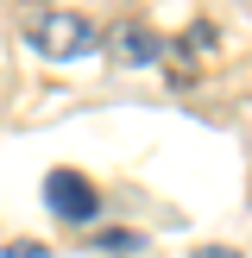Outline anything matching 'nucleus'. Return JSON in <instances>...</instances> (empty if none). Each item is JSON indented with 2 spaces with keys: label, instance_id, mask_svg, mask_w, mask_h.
I'll list each match as a JSON object with an SVG mask.
<instances>
[{
  "label": "nucleus",
  "instance_id": "3",
  "mask_svg": "<svg viewBox=\"0 0 252 258\" xmlns=\"http://www.w3.org/2000/svg\"><path fill=\"white\" fill-rule=\"evenodd\" d=\"M158 32H151V25H120V32H113V57H120V63H151V57H158Z\"/></svg>",
  "mask_w": 252,
  "mask_h": 258
},
{
  "label": "nucleus",
  "instance_id": "1",
  "mask_svg": "<svg viewBox=\"0 0 252 258\" xmlns=\"http://www.w3.org/2000/svg\"><path fill=\"white\" fill-rule=\"evenodd\" d=\"M25 44L38 50V57H50V63H76L88 44H95V25L82 19V13H70V7H38V13H25Z\"/></svg>",
  "mask_w": 252,
  "mask_h": 258
},
{
  "label": "nucleus",
  "instance_id": "2",
  "mask_svg": "<svg viewBox=\"0 0 252 258\" xmlns=\"http://www.w3.org/2000/svg\"><path fill=\"white\" fill-rule=\"evenodd\" d=\"M44 202H50V214H57V221H70V227H88V221L101 214L95 183H88V176H76V170H50V176H44Z\"/></svg>",
  "mask_w": 252,
  "mask_h": 258
},
{
  "label": "nucleus",
  "instance_id": "5",
  "mask_svg": "<svg viewBox=\"0 0 252 258\" xmlns=\"http://www.w3.org/2000/svg\"><path fill=\"white\" fill-rule=\"evenodd\" d=\"M101 246H107V252H139L145 239H139V233H101Z\"/></svg>",
  "mask_w": 252,
  "mask_h": 258
},
{
  "label": "nucleus",
  "instance_id": "4",
  "mask_svg": "<svg viewBox=\"0 0 252 258\" xmlns=\"http://www.w3.org/2000/svg\"><path fill=\"white\" fill-rule=\"evenodd\" d=\"M7 258H50V246H44V239H13Z\"/></svg>",
  "mask_w": 252,
  "mask_h": 258
},
{
  "label": "nucleus",
  "instance_id": "6",
  "mask_svg": "<svg viewBox=\"0 0 252 258\" xmlns=\"http://www.w3.org/2000/svg\"><path fill=\"white\" fill-rule=\"evenodd\" d=\"M196 258H239V252H233V246H202Z\"/></svg>",
  "mask_w": 252,
  "mask_h": 258
}]
</instances>
